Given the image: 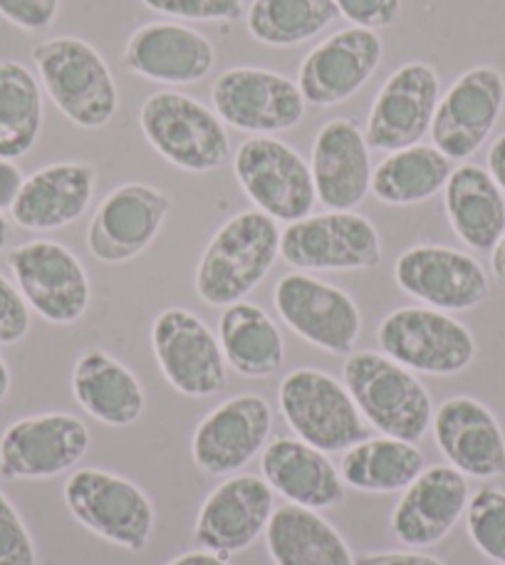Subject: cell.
<instances>
[{"instance_id":"1","label":"cell","mask_w":505,"mask_h":565,"mask_svg":"<svg viewBox=\"0 0 505 565\" xmlns=\"http://www.w3.org/2000/svg\"><path fill=\"white\" fill-rule=\"evenodd\" d=\"M280 256L278 221L258 209L221 226L198 258L194 288L211 308H228L256 290Z\"/></svg>"},{"instance_id":"2","label":"cell","mask_w":505,"mask_h":565,"mask_svg":"<svg viewBox=\"0 0 505 565\" xmlns=\"http://www.w3.org/2000/svg\"><path fill=\"white\" fill-rule=\"evenodd\" d=\"M33 60L43 93L67 122L79 129L112 122L119 109L117 79L95 45L75 35L47 38L33 47Z\"/></svg>"},{"instance_id":"3","label":"cell","mask_w":505,"mask_h":565,"mask_svg":"<svg viewBox=\"0 0 505 565\" xmlns=\"http://www.w3.org/2000/svg\"><path fill=\"white\" fill-rule=\"evenodd\" d=\"M342 382L372 429L382 437L419 444L433 422V402L423 382L411 370L384 352H352Z\"/></svg>"},{"instance_id":"4","label":"cell","mask_w":505,"mask_h":565,"mask_svg":"<svg viewBox=\"0 0 505 565\" xmlns=\"http://www.w3.org/2000/svg\"><path fill=\"white\" fill-rule=\"evenodd\" d=\"M141 135L171 167L211 174L230 159L228 129L214 109L176 89L149 95L139 109Z\"/></svg>"},{"instance_id":"5","label":"cell","mask_w":505,"mask_h":565,"mask_svg":"<svg viewBox=\"0 0 505 565\" xmlns=\"http://www.w3.org/2000/svg\"><path fill=\"white\" fill-rule=\"evenodd\" d=\"M63 499L73 519L112 546L144 551L154 536V503L135 481L105 469H75Z\"/></svg>"},{"instance_id":"6","label":"cell","mask_w":505,"mask_h":565,"mask_svg":"<svg viewBox=\"0 0 505 565\" xmlns=\"http://www.w3.org/2000/svg\"><path fill=\"white\" fill-rule=\"evenodd\" d=\"M278 407L300 441L325 454L347 451L369 434L345 382L315 367L286 375L278 387Z\"/></svg>"},{"instance_id":"7","label":"cell","mask_w":505,"mask_h":565,"mask_svg":"<svg viewBox=\"0 0 505 565\" xmlns=\"http://www.w3.org/2000/svg\"><path fill=\"white\" fill-rule=\"evenodd\" d=\"M382 352L421 375L451 377L476 360V338L451 312L407 306L384 316L377 328Z\"/></svg>"},{"instance_id":"8","label":"cell","mask_w":505,"mask_h":565,"mask_svg":"<svg viewBox=\"0 0 505 565\" xmlns=\"http://www.w3.org/2000/svg\"><path fill=\"white\" fill-rule=\"evenodd\" d=\"M234 174L250 204L278 224L312 214L318 204L310 161L278 137H248L234 154Z\"/></svg>"},{"instance_id":"9","label":"cell","mask_w":505,"mask_h":565,"mask_svg":"<svg viewBox=\"0 0 505 565\" xmlns=\"http://www.w3.org/2000/svg\"><path fill=\"white\" fill-rule=\"evenodd\" d=\"M13 282L35 316L53 326L83 320L93 302V282L73 250L50 238L20 244L8 254Z\"/></svg>"},{"instance_id":"10","label":"cell","mask_w":505,"mask_h":565,"mask_svg":"<svg viewBox=\"0 0 505 565\" xmlns=\"http://www.w3.org/2000/svg\"><path fill=\"white\" fill-rule=\"evenodd\" d=\"M214 113L238 132L272 137L298 127L308 113L296 79L266 67H228L211 85Z\"/></svg>"},{"instance_id":"11","label":"cell","mask_w":505,"mask_h":565,"mask_svg":"<svg viewBox=\"0 0 505 565\" xmlns=\"http://www.w3.org/2000/svg\"><path fill=\"white\" fill-rule=\"evenodd\" d=\"M280 258L310 270H375L382 264L377 226L355 211H325L292 221L280 231Z\"/></svg>"},{"instance_id":"12","label":"cell","mask_w":505,"mask_h":565,"mask_svg":"<svg viewBox=\"0 0 505 565\" xmlns=\"http://www.w3.org/2000/svg\"><path fill=\"white\" fill-rule=\"evenodd\" d=\"M272 306L280 320L330 355H350L362 332V312L355 298L327 280L310 274L282 276L272 290Z\"/></svg>"},{"instance_id":"13","label":"cell","mask_w":505,"mask_h":565,"mask_svg":"<svg viewBox=\"0 0 505 565\" xmlns=\"http://www.w3.org/2000/svg\"><path fill=\"white\" fill-rule=\"evenodd\" d=\"M151 350L161 375L181 395L204 399L226 387L228 362L218 335L196 312L161 310L151 322Z\"/></svg>"},{"instance_id":"14","label":"cell","mask_w":505,"mask_h":565,"mask_svg":"<svg viewBox=\"0 0 505 565\" xmlns=\"http://www.w3.org/2000/svg\"><path fill=\"white\" fill-rule=\"evenodd\" d=\"M89 429L67 412H45L8 424L0 434V479L40 481L75 469L89 449Z\"/></svg>"},{"instance_id":"15","label":"cell","mask_w":505,"mask_h":565,"mask_svg":"<svg viewBox=\"0 0 505 565\" xmlns=\"http://www.w3.org/2000/svg\"><path fill=\"white\" fill-rule=\"evenodd\" d=\"M394 280L401 292L441 312L473 310L491 292L488 274L479 258L439 244H417L401 250L394 264Z\"/></svg>"},{"instance_id":"16","label":"cell","mask_w":505,"mask_h":565,"mask_svg":"<svg viewBox=\"0 0 505 565\" xmlns=\"http://www.w3.org/2000/svg\"><path fill=\"white\" fill-rule=\"evenodd\" d=\"M439 99L441 77L433 65L411 60L394 70L369 107L365 127L369 149L389 154L421 145V139L431 132Z\"/></svg>"},{"instance_id":"17","label":"cell","mask_w":505,"mask_h":565,"mask_svg":"<svg viewBox=\"0 0 505 565\" xmlns=\"http://www.w3.org/2000/svg\"><path fill=\"white\" fill-rule=\"evenodd\" d=\"M505 107V77L476 65L441 95L431 122V141L451 161H466L486 145Z\"/></svg>"},{"instance_id":"18","label":"cell","mask_w":505,"mask_h":565,"mask_svg":"<svg viewBox=\"0 0 505 565\" xmlns=\"http://www.w3.org/2000/svg\"><path fill=\"white\" fill-rule=\"evenodd\" d=\"M171 199L164 191L131 181L109 191L87 226V248L109 266L127 264L154 244L166 224Z\"/></svg>"},{"instance_id":"19","label":"cell","mask_w":505,"mask_h":565,"mask_svg":"<svg viewBox=\"0 0 505 565\" xmlns=\"http://www.w3.org/2000/svg\"><path fill=\"white\" fill-rule=\"evenodd\" d=\"M384 43L377 30L342 28L310 50L298 70V87L312 107H335L355 97L377 73Z\"/></svg>"},{"instance_id":"20","label":"cell","mask_w":505,"mask_h":565,"mask_svg":"<svg viewBox=\"0 0 505 565\" xmlns=\"http://www.w3.org/2000/svg\"><path fill=\"white\" fill-rule=\"evenodd\" d=\"M276 491L256 473H234L208 493L194 523V539L204 551L230 558L248 551L266 533Z\"/></svg>"},{"instance_id":"21","label":"cell","mask_w":505,"mask_h":565,"mask_svg":"<svg viewBox=\"0 0 505 565\" xmlns=\"http://www.w3.org/2000/svg\"><path fill=\"white\" fill-rule=\"evenodd\" d=\"M272 407L260 395H236L201 419L191 437V457L211 477H234L266 449Z\"/></svg>"},{"instance_id":"22","label":"cell","mask_w":505,"mask_h":565,"mask_svg":"<svg viewBox=\"0 0 505 565\" xmlns=\"http://www.w3.org/2000/svg\"><path fill=\"white\" fill-rule=\"evenodd\" d=\"M127 73L159 85H194L211 75L216 47L201 30L179 20H154L129 35L122 55Z\"/></svg>"},{"instance_id":"23","label":"cell","mask_w":505,"mask_h":565,"mask_svg":"<svg viewBox=\"0 0 505 565\" xmlns=\"http://www.w3.org/2000/svg\"><path fill=\"white\" fill-rule=\"evenodd\" d=\"M471 491L469 479L451 463L427 467L407 489L391 511L394 539L411 551L441 543L466 516Z\"/></svg>"},{"instance_id":"24","label":"cell","mask_w":505,"mask_h":565,"mask_svg":"<svg viewBox=\"0 0 505 565\" xmlns=\"http://www.w3.org/2000/svg\"><path fill=\"white\" fill-rule=\"evenodd\" d=\"M315 196L330 211H355L372 191V149L355 119L340 117L320 127L310 149Z\"/></svg>"},{"instance_id":"25","label":"cell","mask_w":505,"mask_h":565,"mask_svg":"<svg viewBox=\"0 0 505 565\" xmlns=\"http://www.w3.org/2000/svg\"><path fill=\"white\" fill-rule=\"evenodd\" d=\"M431 434L453 469L471 479L505 477V431L473 397H451L433 409Z\"/></svg>"},{"instance_id":"26","label":"cell","mask_w":505,"mask_h":565,"mask_svg":"<svg viewBox=\"0 0 505 565\" xmlns=\"http://www.w3.org/2000/svg\"><path fill=\"white\" fill-rule=\"evenodd\" d=\"M97 171L85 161H55L25 177L10 218L13 224L47 234V231L65 228L85 216L95 199Z\"/></svg>"},{"instance_id":"27","label":"cell","mask_w":505,"mask_h":565,"mask_svg":"<svg viewBox=\"0 0 505 565\" xmlns=\"http://www.w3.org/2000/svg\"><path fill=\"white\" fill-rule=\"evenodd\" d=\"M260 471L270 489L296 507L322 511L345 501L340 469L325 451L300 439L276 437L268 441L260 454Z\"/></svg>"},{"instance_id":"28","label":"cell","mask_w":505,"mask_h":565,"mask_svg":"<svg viewBox=\"0 0 505 565\" xmlns=\"http://www.w3.org/2000/svg\"><path fill=\"white\" fill-rule=\"evenodd\" d=\"M73 397L85 415L125 429L144 415L147 392L125 362L105 350H85L73 367Z\"/></svg>"},{"instance_id":"29","label":"cell","mask_w":505,"mask_h":565,"mask_svg":"<svg viewBox=\"0 0 505 565\" xmlns=\"http://www.w3.org/2000/svg\"><path fill=\"white\" fill-rule=\"evenodd\" d=\"M443 209L453 234L471 250L488 254L505 234V194L479 164L453 167L443 186Z\"/></svg>"},{"instance_id":"30","label":"cell","mask_w":505,"mask_h":565,"mask_svg":"<svg viewBox=\"0 0 505 565\" xmlns=\"http://www.w3.org/2000/svg\"><path fill=\"white\" fill-rule=\"evenodd\" d=\"M218 342L228 367L240 377L266 380L286 362V338L266 310L240 300L218 318Z\"/></svg>"},{"instance_id":"31","label":"cell","mask_w":505,"mask_h":565,"mask_svg":"<svg viewBox=\"0 0 505 565\" xmlns=\"http://www.w3.org/2000/svg\"><path fill=\"white\" fill-rule=\"evenodd\" d=\"M266 546L276 565H355L342 533L318 511L296 503L272 511Z\"/></svg>"},{"instance_id":"32","label":"cell","mask_w":505,"mask_h":565,"mask_svg":"<svg viewBox=\"0 0 505 565\" xmlns=\"http://www.w3.org/2000/svg\"><path fill=\"white\" fill-rule=\"evenodd\" d=\"M451 171L453 161L433 145L389 151L372 174V194L387 206L421 204L441 194Z\"/></svg>"},{"instance_id":"33","label":"cell","mask_w":505,"mask_h":565,"mask_svg":"<svg viewBox=\"0 0 505 565\" xmlns=\"http://www.w3.org/2000/svg\"><path fill=\"white\" fill-rule=\"evenodd\" d=\"M427 469L423 454L411 441L391 437H367L350 447L340 463L345 487L362 493L404 491Z\"/></svg>"},{"instance_id":"34","label":"cell","mask_w":505,"mask_h":565,"mask_svg":"<svg viewBox=\"0 0 505 565\" xmlns=\"http://www.w3.org/2000/svg\"><path fill=\"white\" fill-rule=\"evenodd\" d=\"M45 122L43 85L18 60H0V157L20 159L35 149Z\"/></svg>"},{"instance_id":"35","label":"cell","mask_w":505,"mask_h":565,"mask_svg":"<svg viewBox=\"0 0 505 565\" xmlns=\"http://www.w3.org/2000/svg\"><path fill=\"white\" fill-rule=\"evenodd\" d=\"M337 18L335 0H253L246 28L260 45L292 47L325 33Z\"/></svg>"},{"instance_id":"36","label":"cell","mask_w":505,"mask_h":565,"mask_svg":"<svg viewBox=\"0 0 505 565\" xmlns=\"http://www.w3.org/2000/svg\"><path fill=\"white\" fill-rule=\"evenodd\" d=\"M466 529L483 556L505 563V491L483 487L469 499Z\"/></svg>"},{"instance_id":"37","label":"cell","mask_w":505,"mask_h":565,"mask_svg":"<svg viewBox=\"0 0 505 565\" xmlns=\"http://www.w3.org/2000/svg\"><path fill=\"white\" fill-rule=\"evenodd\" d=\"M159 15L186 23H234L244 15V0H141Z\"/></svg>"},{"instance_id":"38","label":"cell","mask_w":505,"mask_h":565,"mask_svg":"<svg viewBox=\"0 0 505 565\" xmlns=\"http://www.w3.org/2000/svg\"><path fill=\"white\" fill-rule=\"evenodd\" d=\"M0 565H37L35 541L6 491H0Z\"/></svg>"},{"instance_id":"39","label":"cell","mask_w":505,"mask_h":565,"mask_svg":"<svg viewBox=\"0 0 505 565\" xmlns=\"http://www.w3.org/2000/svg\"><path fill=\"white\" fill-rule=\"evenodd\" d=\"M30 322H33V310L28 308L15 282L0 274V345L8 348L25 340Z\"/></svg>"},{"instance_id":"40","label":"cell","mask_w":505,"mask_h":565,"mask_svg":"<svg viewBox=\"0 0 505 565\" xmlns=\"http://www.w3.org/2000/svg\"><path fill=\"white\" fill-rule=\"evenodd\" d=\"M60 13V0H0V18L25 33H45Z\"/></svg>"},{"instance_id":"41","label":"cell","mask_w":505,"mask_h":565,"mask_svg":"<svg viewBox=\"0 0 505 565\" xmlns=\"http://www.w3.org/2000/svg\"><path fill=\"white\" fill-rule=\"evenodd\" d=\"M340 18L365 30L391 28L401 15V0H335Z\"/></svg>"},{"instance_id":"42","label":"cell","mask_w":505,"mask_h":565,"mask_svg":"<svg viewBox=\"0 0 505 565\" xmlns=\"http://www.w3.org/2000/svg\"><path fill=\"white\" fill-rule=\"evenodd\" d=\"M23 184H25V174L23 169L18 167V161L0 157V214L13 209Z\"/></svg>"},{"instance_id":"43","label":"cell","mask_w":505,"mask_h":565,"mask_svg":"<svg viewBox=\"0 0 505 565\" xmlns=\"http://www.w3.org/2000/svg\"><path fill=\"white\" fill-rule=\"evenodd\" d=\"M355 565H447V563L417 551H391V553H362V556L355 558Z\"/></svg>"},{"instance_id":"44","label":"cell","mask_w":505,"mask_h":565,"mask_svg":"<svg viewBox=\"0 0 505 565\" xmlns=\"http://www.w3.org/2000/svg\"><path fill=\"white\" fill-rule=\"evenodd\" d=\"M488 171L505 194V135L493 139V145L488 149Z\"/></svg>"},{"instance_id":"45","label":"cell","mask_w":505,"mask_h":565,"mask_svg":"<svg viewBox=\"0 0 505 565\" xmlns=\"http://www.w3.org/2000/svg\"><path fill=\"white\" fill-rule=\"evenodd\" d=\"M166 565H230V563L228 558H221L211 551H191V553H184V556L169 561Z\"/></svg>"},{"instance_id":"46","label":"cell","mask_w":505,"mask_h":565,"mask_svg":"<svg viewBox=\"0 0 505 565\" xmlns=\"http://www.w3.org/2000/svg\"><path fill=\"white\" fill-rule=\"evenodd\" d=\"M491 268H493V276H496V280L505 286V234L501 236L496 248L491 250Z\"/></svg>"},{"instance_id":"47","label":"cell","mask_w":505,"mask_h":565,"mask_svg":"<svg viewBox=\"0 0 505 565\" xmlns=\"http://www.w3.org/2000/svg\"><path fill=\"white\" fill-rule=\"evenodd\" d=\"M10 385H13V375H10L8 362L3 360V355H0V402H6Z\"/></svg>"},{"instance_id":"48","label":"cell","mask_w":505,"mask_h":565,"mask_svg":"<svg viewBox=\"0 0 505 565\" xmlns=\"http://www.w3.org/2000/svg\"><path fill=\"white\" fill-rule=\"evenodd\" d=\"M8 236H10V226H8L6 216L0 214V250L6 248V244H8Z\"/></svg>"},{"instance_id":"49","label":"cell","mask_w":505,"mask_h":565,"mask_svg":"<svg viewBox=\"0 0 505 565\" xmlns=\"http://www.w3.org/2000/svg\"><path fill=\"white\" fill-rule=\"evenodd\" d=\"M501 565H505V563H501Z\"/></svg>"}]
</instances>
